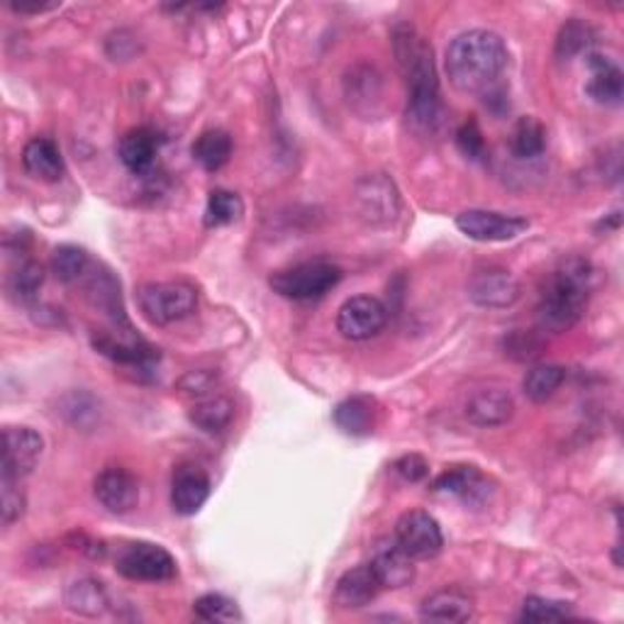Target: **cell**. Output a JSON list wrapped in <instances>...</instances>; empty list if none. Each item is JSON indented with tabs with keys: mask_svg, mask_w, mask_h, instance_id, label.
Masks as SVG:
<instances>
[{
	"mask_svg": "<svg viewBox=\"0 0 624 624\" xmlns=\"http://www.w3.org/2000/svg\"><path fill=\"white\" fill-rule=\"evenodd\" d=\"M508 46L490 30H468L450 44L444 59L446 76L462 93H486L498 86L508 68Z\"/></svg>",
	"mask_w": 624,
	"mask_h": 624,
	"instance_id": "6da1fadb",
	"label": "cell"
},
{
	"mask_svg": "<svg viewBox=\"0 0 624 624\" xmlns=\"http://www.w3.org/2000/svg\"><path fill=\"white\" fill-rule=\"evenodd\" d=\"M593 290V268L581 256H571L551 271L539 290L537 320L544 332L561 335L581 322Z\"/></svg>",
	"mask_w": 624,
	"mask_h": 624,
	"instance_id": "7a4b0ae2",
	"label": "cell"
},
{
	"mask_svg": "<svg viewBox=\"0 0 624 624\" xmlns=\"http://www.w3.org/2000/svg\"><path fill=\"white\" fill-rule=\"evenodd\" d=\"M393 54L405 76L410 96L408 101L440 98V78L434 66L430 42L412 25H398L393 30Z\"/></svg>",
	"mask_w": 624,
	"mask_h": 624,
	"instance_id": "3957f363",
	"label": "cell"
},
{
	"mask_svg": "<svg viewBox=\"0 0 624 624\" xmlns=\"http://www.w3.org/2000/svg\"><path fill=\"white\" fill-rule=\"evenodd\" d=\"M341 281V268L332 262H305L271 276V288L288 300H315L327 296Z\"/></svg>",
	"mask_w": 624,
	"mask_h": 624,
	"instance_id": "277c9868",
	"label": "cell"
},
{
	"mask_svg": "<svg viewBox=\"0 0 624 624\" xmlns=\"http://www.w3.org/2000/svg\"><path fill=\"white\" fill-rule=\"evenodd\" d=\"M139 310L151 325H171L191 315L198 305V290L183 281L147 284L139 288Z\"/></svg>",
	"mask_w": 624,
	"mask_h": 624,
	"instance_id": "5b68a950",
	"label": "cell"
},
{
	"mask_svg": "<svg viewBox=\"0 0 624 624\" xmlns=\"http://www.w3.org/2000/svg\"><path fill=\"white\" fill-rule=\"evenodd\" d=\"M117 573L125 575L127 581H142V583H163L176 579V559L171 553L159 547L149 544V541H135L127 544L120 557H117Z\"/></svg>",
	"mask_w": 624,
	"mask_h": 624,
	"instance_id": "8992f818",
	"label": "cell"
},
{
	"mask_svg": "<svg viewBox=\"0 0 624 624\" xmlns=\"http://www.w3.org/2000/svg\"><path fill=\"white\" fill-rule=\"evenodd\" d=\"M395 541L412 561H427L442 551L444 535L430 512L410 510L395 525Z\"/></svg>",
	"mask_w": 624,
	"mask_h": 624,
	"instance_id": "52a82bcc",
	"label": "cell"
},
{
	"mask_svg": "<svg viewBox=\"0 0 624 624\" xmlns=\"http://www.w3.org/2000/svg\"><path fill=\"white\" fill-rule=\"evenodd\" d=\"M456 228L474 242H510L529 230V220L496 210H464L456 215Z\"/></svg>",
	"mask_w": 624,
	"mask_h": 624,
	"instance_id": "ba28073f",
	"label": "cell"
},
{
	"mask_svg": "<svg viewBox=\"0 0 624 624\" xmlns=\"http://www.w3.org/2000/svg\"><path fill=\"white\" fill-rule=\"evenodd\" d=\"M388 322L385 305L373 296H355L337 313V329L351 341H367L383 332Z\"/></svg>",
	"mask_w": 624,
	"mask_h": 624,
	"instance_id": "9c48e42d",
	"label": "cell"
},
{
	"mask_svg": "<svg viewBox=\"0 0 624 624\" xmlns=\"http://www.w3.org/2000/svg\"><path fill=\"white\" fill-rule=\"evenodd\" d=\"M93 347H96L103 357L133 369H149L155 367V361H159V349L149 347L142 337L133 332L129 325L117 327L113 332H98L93 337Z\"/></svg>",
	"mask_w": 624,
	"mask_h": 624,
	"instance_id": "30bf717a",
	"label": "cell"
},
{
	"mask_svg": "<svg viewBox=\"0 0 624 624\" xmlns=\"http://www.w3.org/2000/svg\"><path fill=\"white\" fill-rule=\"evenodd\" d=\"M520 296H522L520 281H517L510 271L498 266L478 268L468 281V298L480 305V308H493V310L510 308V305L520 300Z\"/></svg>",
	"mask_w": 624,
	"mask_h": 624,
	"instance_id": "8fae6325",
	"label": "cell"
},
{
	"mask_svg": "<svg viewBox=\"0 0 624 624\" xmlns=\"http://www.w3.org/2000/svg\"><path fill=\"white\" fill-rule=\"evenodd\" d=\"M44 452V440L32 427L3 430V478L22 480L38 468Z\"/></svg>",
	"mask_w": 624,
	"mask_h": 624,
	"instance_id": "7c38bea8",
	"label": "cell"
},
{
	"mask_svg": "<svg viewBox=\"0 0 624 624\" xmlns=\"http://www.w3.org/2000/svg\"><path fill=\"white\" fill-rule=\"evenodd\" d=\"M357 203L361 215L373 225L395 220L400 210V198L393 181L383 173H369L357 183Z\"/></svg>",
	"mask_w": 624,
	"mask_h": 624,
	"instance_id": "4fadbf2b",
	"label": "cell"
},
{
	"mask_svg": "<svg viewBox=\"0 0 624 624\" xmlns=\"http://www.w3.org/2000/svg\"><path fill=\"white\" fill-rule=\"evenodd\" d=\"M93 493L108 512L127 515L139 503V480L127 468L110 466L98 474L96 483H93Z\"/></svg>",
	"mask_w": 624,
	"mask_h": 624,
	"instance_id": "5bb4252c",
	"label": "cell"
},
{
	"mask_svg": "<svg viewBox=\"0 0 624 624\" xmlns=\"http://www.w3.org/2000/svg\"><path fill=\"white\" fill-rule=\"evenodd\" d=\"M208 498H210V478L203 468L195 464H181L173 470L171 505L176 512L191 517L203 508Z\"/></svg>",
	"mask_w": 624,
	"mask_h": 624,
	"instance_id": "9a60e30c",
	"label": "cell"
},
{
	"mask_svg": "<svg viewBox=\"0 0 624 624\" xmlns=\"http://www.w3.org/2000/svg\"><path fill=\"white\" fill-rule=\"evenodd\" d=\"M371 569L376 573V579L381 581L383 588H405L415 581V563L408 557V553L400 549L395 539H383L379 541V547L373 549L371 557Z\"/></svg>",
	"mask_w": 624,
	"mask_h": 624,
	"instance_id": "2e32d148",
	"label": "cell"
},
{
	"mask_svg": "<svg viewBox=\"0 0 624 624\" xmlns=\"http://www.w3.org/2000/svg\"><path fill=\"white\" fill-rule=\"evenodd\" d=\"M515 415V400L503 388H483L468 398L466 417L478 427H500Z\"/></svg>",
	"mask_w": 624,
	"mask_h": 624,
	"instance_id": "e0dca14e",
	"label": "cell"
},
{
	"mask_svg": "<svg viewBox=\"0 0 624 624\" xmlns=\"http://www.w3.org/2000/svg\"><path fill=\"white\" fill-rule=\"evenodd\" d=\"M383 585L379 579H376L371 563H361V567L347 571L337 581L335 603L345 610H359L367 607L371 600L379 597Z\"/></svg>",
	"mask_w": 624,
	"mask_h": 624,
	"instance_id": "ac0fdd59",
	"label": "cell"
},
{
	"mask_svg": "<svg viewBox=\"0 0 624 624\" xmlns=\"http://www.w3.org/2000/svg\"><path fill=\"white\" fill-rule=\"evenodd\" d=\"M117 155H120V161L125 163L127 171H133L135 176L149 173L151 169H155L157 157H159L157 133L149 127L129 129V133L120 139Z\"/></svg>",
	"mask_w": 624,
	"mask_h": 624,
	"instance_id": "d6986e66",
	"label": "cell"
},
{
	"mask_svg": "<svg viewBox=\"0 0 624 624\" xmlns=\"http://www.w3.org/2000/svg\"><path fill=\"white\" fill-rule=\"evenodd\" d=\"M420 617L425 622H444V624L468 622L474 617V600H470L464 591H458V588H444V591H437L422 600Z\"/></svg>",
	"mask_w": 624,
	"mask_h": 624,
	"instance_id": "ffe728a7",
	"label": "cell"
},
{
	"mask_svg": "<svg viewBox=\"0 0 624 624\" xmlns=\"http://www.w3.org/2000/svg\"><path fill=\"white\" fill-rule=\"evenodd\" d=\"M588 68H591V81H588L585 93L600 105H617L624 96V78L620 66L603 54H588Z\"/></svg>",
	"mask_w": 624,
	"mask_h": 624,
	"instance_id": "44dd1931",
	"label": "cell"
},
{
	"mask_svg": "<svg viewBox=\"0 0 624 624\" xmlns=\"http://www.w3.org/2000/svg\"><path fill=\"white\" fill-rule=\"evenodd\" d=\"M335 425L351 437H367L379 425V405L367 395L341 400L335 410Z\"/></svg>",
	"mask_w": 624,
	"mask_h": 624,
	"instance_id": "7402d4cb",
	"label": "cell"
},
{
	"mask_svg": "<svg viewBox=\"0 0 624 624\" xmlns=\"http://www.w3.org/2000/svg\"><path fill=\"white\" fill-rule=\"evenodd\" d=\"M22 167L30 176L46 183H56L64 176L62 151L46 137H34L22 149Z\"/></svg>",
	"mask_w": 624,
	"mask_h": 624,
	"instance_id": "603a6c76",
	"label": "cell"
},
{
	"mask_svg": "<svg viewBox=\"0 0 624 624\" xmlns=\"http://www.w3.org/2000/svg\"><path fill=\"white\" fill-rule=\"evenodd\" d=\"M432 490L452 493V496H458L466 503H476L488 498V480L483 478L476 466H454L434 478Z\"/></svg>",
	"mask_w": 624,
	"mask_h": 624,
	"instance_id": "cb8c5ba5",
	"label": "cell"
},
{
	"mask_svg": "<svg viewBox=\"0 0 624 624\" xmlns=\"http://www.w3.org/2000/svg\"><path fill=\"white\" fill-rule=\"evenodd\" d=\"M232 415H234V405H232V400L225 395L203 398L200 403L191 408V412H188V417H191L193 425L198 430H203L205 434H220L222 430H228Z\"/></svg>",
	"mask_w": 624,
	"mask_h": 624,
	"instance_id": "d4e9b609",
	"label": "cell"
},
{
	"mask_svg": "<svg viewBox=\"0 0 624 624\" xmlns=\"http://www.w3.org/2000/svg\"><path fill=\"white\" fill-rule=\"evenodd\" d=\"M193 159L203 167L205 171H220L232 157V137L225 129H208L200 135L193 145Z\"/></svg>",
	"mask_w": 624,
	"mask_h": 624,
	"instance_id": "484cf974",
	"label": "cell"
},
{
	"mask_svg": "<svg viewBox=\"0 0 624 624\" xmlns=\"http://www.w3.org/2000/svg\"><path fill=\"white\" fill-rule=\"evenodd\" d=\"M66 605L74 612H78V615L98 617L105 610H108L110 597L101 581L81 579L66 591Z\"/></svg>",
	"mask_w": 624,
	"mask_h": 624,
	"instance_id": "4316f807",
	"label": "cell"
},
{
	"mask_svg": "<svg viewBox=\"0 0 624 624\" xmlns=\"http://www.w3.org/2000/svg\"><path fill=\"white\" fill-rule=\"evenodd\" d=\"M563 381H567V369L557 367V363H541V367L527 371L522 388L532 403H547L563 385Z\"/></svg>",
	"mask_w": 624,
	"mask_h": 624,
	"instance_id": "83f0119b",
	"label": "cell"
},
{
	"mask_svg": "<svg viewBox=\"0 0 624 624\" xmlns=\"http://www.w3.org/2000/svg\"><path fill=\"white\" fill-rule=\"evenodd\" d=\"M347 96H349V105H355L357 110H361V103H371V113H373V103H381L383 96L381 76L373 72V66L351 68L347 76Z\"/></svg>",
	"mask_w": 624,
	"mask_h": 624,
	"instance_id": "f1b7e54d",
	"label": "cell"
},
{
	"mask_svg": "<svg viewBox=\"0 0 624 624\" xmlns=\"http://www.w3.org/2000/svg\"><path fill=\"white\" fill-rule=\"evenodd\" d=\"M547 147V129L537 117H522L515 125L510 149L517 159H537Z\"/></svg>",
	"mask_w": 624,
	"mask_h": 624,
	"instance_id": "f546056e",
	"label": "cell"
},
{
	"mask_svg": "<svg viewBox=\"0 0 624 624\" xmlns=\"http://www.w3.org/2000/svg\"><path fill=\"white\" fill-rule=\"evenodd\" d=\"M244 215V203L237 193L232 191H213L208 195L205 205V228H225L237 222Z\"/></svg>",
	"mask_w": 624,
	"mask_h": 624,
	"instance_id": "4dcf8cb0",
	"label": "cell"
},
{
	"mask_svg": "<svg viewBox=\"0 0 624 624\" xmlns=\"http://www.w3.org/2000/svg\"><path fill=\"white\" fill-rule=\"evenodd\" d=\"M50 266H52V274L56 276V281H62V284H74V281H78L86 274L88 254L81 250V246L62 244L54 250Z\"/></svg>",
	"mask_w": 624,
	"mask_h": 624,
	"instance_id": "1f68e13d",
	"label": "cell"
},
{
	"mask_svg": "<svg viewBox=\"0 0 624 624\" xmlns=\"http://www.w3.org/2000/svg\"><path fill=\"white\" fill-rule=\"evenodd\" d=\"M44 284V268L38 262H22L13 274L8 276V293L18 303H28L38 296Z\"/></svg>",
	"mask_w": 624,
	"mask_h": 624,
	"instance_id": "d6a6232c",
	"label": "cell"
},
{
	"mask_svg": "<svg viewBox=\"0 0 624 624\" xmlns=\"http://www.w3.org/2000/svg\"><path fill=\"white\" fill-rule=\"evenodd\" d=\"M595 40V32L593 28L588 25V22L573 18L569 20L567 25L561 28L559 32V40H557V56L559 59H573L579 56L581 52H585L588 46L593 44Z\"/></svg>",
	"mask_w": 624,
	"mask_h": 624,
	"instance_id": "836d02e7",
	"label": "cell"
},
{
	"mask_svg": "<svg viewBox=\"0 0 624 624\" xmlns=\"http://www.w3.org/2000/svg\"><path fill=\"white\" fill-rule=\"evenodd\" d=\"M195 617L205 622H237L242 620V612L234 600L220 595V593H208L200 595L193 603Z\"/></svg>",
	"mask_w": 624,
	"mask_h": 624,
	"instance_id": "e575fe53",
	"label": "cell"
},
{
	"mask_svg": "<svg viewBox=\"0 0 624 624\" xmlns=\"http://www.w3.org/2000/svg\"><path fill=\"white\" fill-rule=\"evenodd\" d=\"M567 617H571V603L539 597V595H529L522 603V612H520L522 622H557Z\"/></svg>",
	"mask_w": 624,
	"mask_h": 624,
	"instance_id": "d590c367",
	"label": "cell"
},
{
	"mask_svg": "<svg viewBox=\"0 0 624 624\" xmlns=\"http://www.w3.org/2000/svg\"><path fill=\"white\" fill-rule=\"evenodd\" d=\"M22 512H25V493L20 488V480L0 476V515H3V525L18 522Z\"/></svg>",
	"mask_w": 624,
	"mask_h": 624,
	"instance_id": "8d00e7d4",
	"label": "cell"
},
{
	"mask_svg": "<svg viewBox=\"0 0 624 624\" xmlns=\"http://www.w3.org/2000/svg\"><path fill=\"white\" fill-rule=\"evenodd\" d=\"M456 147L462 149V155L468 159H483L486 157V139H483V133L476 120H468L456 133Z\"/></svg>",
	"mask_w": 624,
	"mask_h": 624,
	"instance_id": "74e56055",
	"label": "cell"
},
{
	"mask_svg": "<svg viewBox=\"0 0 624 624\" xmlns=\"http://www.w3.org/2000/svg\"><path fill=\"white\" fill-rule=\"evenodd\" d=\"M393 470L408 483H420L427 478L430 464L420 454H408L403 458H398V462L393 464Z\"/></svg>",
	"mask_w": 624,
	"mask_h": 624,
	"instance_id": "f35d334b",
	"label": "cell"
},
{
	"mask_svg": "<svg viewBox=\"0 0 624 624\" xmlns=\"http://www.w3.org/2000/svg\"><path fill=\"white\" fill-rule=\"evenodd\" d=\"M508 351L505 355H510L515 359H532L539 355V339H535V335H525V332H517L508 339V347H505Z\"/></svg>",
	"mask_w": 624,
	"mask_h": 624,
	"instance_id": "ab89813d",
	"label": "cell"
},
{
	"mask_svg": "<svg viewBox=\"0 0 624 624\" xmlns=\"http://www.w3.org/2000/svg\"><path fill=\"white\" fill-rule=\"evenodd\" d=\"M10 8L20 15H42L62 8V3H59V0H10Z\"/></svg>",
	"mask_w": 624,
	"mask_h": 624,
	"instance_id": "60d3db41",
	"label": "cell"
}]
</instances>
